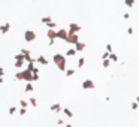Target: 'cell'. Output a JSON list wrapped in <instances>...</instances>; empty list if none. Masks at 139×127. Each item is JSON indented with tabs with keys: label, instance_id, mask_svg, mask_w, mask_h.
Segmentation results:
<instances>
[{
	"label": "cell",
	"instance_id": "1",
	"mask_svg": "<svg viewBox=\"0 0 139 127\" xmlns=\"http://www.w3.org/2000/svg\"><path fill=\"white\" fill-rule=\"evenodd\" d=\"M52 61L55 63V66H57L60 70H66V57H64V55H61V54H54Z\"/></svg>",
	"mask_w": 139,
	"mask_h": 127
},
{
	"label": "cell",
	"instance_id": "2",
	"mask_svg": "<svg viewBox=\"0 0 139 127\" xmlns=\"http://www.w3.org/2000/svg\"><path fill=\"white\" fill-rule=\"evenodd\" d=\"M21 76H22V81L25 82H33V73L30 70H21Z\"/></svg>",
	"mask_w": 139,
	"mask_h": 127
},
{
	"label": "cell",
	"instance_id": "3",
	"mask_svg": "<svg viewBox=\"0 0 139 127\" xmlns=\"http://www.w3.org/2000/svg\"><path fill=\"white\" fill-rule=\"evenodd\" d=\"M66 42H67V43H73V45H75V43H78V42H79V37H78V34H76V33H69V34H67V37H66Z\"/></svg>",
	"mask_w": 139,
	"mask_h": 127
},
{
	"label": "cell",
	"instance_id": "4",
	"mask_svg": "<svg viewBox=\"0 0 139 127\" xmlns=\"http://www.w3.org/2000/svg\"><path fill=\"white\" fill-rule=\"evenodd\" d=\"M24 39H25L27 42H33V40L36 39V33H34L33 30H25V33H24Z\"/></svg>",
	"mask_w": 139,
	"mask_h": 127
},
{
	"label": "cell",
	"instance_id": "5",
	"mask_svg": "<svg viewBox=\"0 0 139 127\" xmlns=\"http://www.w3.org/2000/svg\"><path fill=\"white\" fill-rule=\"evenodd\" d=\"M46 36H48V39H49V45H52V43H54V39L57 37V31H54L52 28H48Z\"/></svg>",
	"mask_w": 139,
	"mask_h": 127
},
{
	"label": "cell",
	"instance_id": "6",
	"mask_svg": "<svg viewBox=\"0 0 139 127\" xmlns=\"http://www.w3.org/2000/svg\"><path fill=\"white\" fill-rule=\"evenodd\" d=\"M67 34H69V31H67V30H64V28H61V30H58V31H57V37H58V39H63V40H66Z\"/></svg>",
	"mask_w": 139,
	"mask_h": 127
},
{
	"label": "cell",
	"instance_id": "7",
	"mask_svg": "<svg viewBox=\"0 0 139 127\" xmlns=\"http://www.w3.org/2000/svg\"><path fill=\"white\" fill-rule=\"evenodd\" d=\"M81 30V25H78V24H75V22H72L70 25H69V33H78Z\"/></svg>",
	"mask_w": 139,
	"mask_h": 127
},
{
	"label": "cell",
	"instance_id": "8",
	"mask_svg": "<svg viewBox=\"0 0 139 127\" xmlns=\"http://www.w3.org/2000/svg\"><path fill=\"white\" fill-rule=\"evenodd\" d=\"M82 88H94V82L91 79H85L82 82Z\"/></svg>",
	"mask_w": 139,
	"mask_h": 127
},
{
	"label": "cell",
	"instance_id": "9",
	"mask_svg": "<svg viewBox=\"0 0 139 127\" xmlns=\"http://www.w3.org/2000/svg\"><path fill=\"white\" fill-rule=\"evenodd\" d=\"M9 28H10V24H9V22H4V24L0 25V31H1L3 34H6V33L9 31Z\"/></svg>",
	"mask_w": 139,
	"mask_h": 127
},
{
	"label": "cell",
	"instance_id": "10",
	"mask_svg": "<svg viewBox=\"0 0 139 127\" xmlns=\"http://www.w3.org/2000/svg\"><path fill=\"white\" fill-rule=\"evenodd\" d=\"M75 49H76V51H84V49H85V43H82V42L75 43Z\"/></svg>",
	"mask_w": 139,
	"mask_h": 127
},
{
	"label": "cell",
	"instance_id": "11",
	"mask_svg": "<svg viewBox=\"0 0 139 127\" xmlns=\"http://www.w3.org/2000/svg\"><path fill=\"white\" fill-rule=\"evenodd\" d=\"M36 61H37V63H40V64H48V60H46L43 55H39V57L36 58Z\"/></svg>",
	"mask_w": 139,
	"mask_h": 127
},
{
	"label": "cell",
	"instance_id": "12",
	"mask_svg": "<svg viewBox=\"0 0 139 127\" xmlns=\"http://www.w3.org/2000/svg\"><path fill=\"white\" fill-rule=\"evenodd\" d=\"M25 64V61H22V60H15V67H22Z\"/></svg>",
	"mask_w": 139,
	"mask_h": 127
},
{
	"label": "cell",
	"instance_id": "13",
	"mask_svg": "<svg viewBox=\"0 0 139 127\" xmlns=\"http://www.w3.org/2000/svg\"><path fill=\"white\" fill-rule=\"evenodd\" d=\"M24 91H25V93H30V91H33V85H31L30 82H27V85H25Z\"/></svg>",
	"mask_w": 139,
	"mask_h": 127
},
{
	"label": "cell",
	"instance_id": "14",
	"mask_svg": "<svg viewBox=\"0 0 139 127\" xmlns=\"http://www.w3.org/2000/svg\"><path fill=\"white\" fill-rule=\"evenodd\" d=\"M76 54V49L75 48H70V49H67V52H66V55H75Z\"/></svg>",
	"mask_w": 139,
	"mask_h": 127
},
{
	"label": "cell",
	"instance_id": "15",
	"mask_svg": "<svg viewBox=\"0 0 139 127\" xmlns=\"http://www.w3.org/2000/svg\"><path fill=\"white\" fill-rule=\"evenodd\" d=\"M51 111L58 112V111H61V106H60V105H52V106H51Z\"/></svg>",
	"mask_w": 139,
	"mask_h": 127
},
{
	"label": "cell",
	"instance_id": "16",
	"mask_svg": "<svg viewBox=\"0 0 139 127\" xmlns=\"http://www.w3.org/2000/svg\"><path fill=\"white\" fill-rule=\"evenodd\" d=\"M84 63H85V58H84V57H81V58L78 60V67H82V66H84Z\"/></svg>",
	"mask_w": 139,
	"mask_h": 127
},
{
	"label": "cell",
	"instance_id": "17",
	"mask_svg": "<svg viewBox=\"0 0 139 127\" xmlns=\"http://www.w3.org/2000/svg\"><path fill=\"white\" fill-rule=\"evenodd\" d=\"M42 22H43V24L51 22V16H43V18H42Z\"/></svg>",
	"mask_w": 139,
	"mask_h": 127
},
{
	"label": "cell",
	"instance_id": "18",
	"mask_svg": "<svg viewBox=\"0 0 139 127\" xmlns=\"http://www.w3.org/2000/svg\"><path fill=\"white\" fill-rule=\"evenodd\" d=\"M46 25H48V28H52V30H54V28H55V27H57V24H55V22H54V21H51V22H48V24H46Z\"/></svg>",
	"mask_w": 139,
	"mask_h": 127
},
{
	"label": "cell",
	"instance_id": "19",
	"mask_svg": "<svg viewBox=\"0 0 139 127\" xmlns=\"http://www.w3.org/2000/svg\"><path fill=\"white\" fill-rule=\"evenodd\" d=\"M15 60H22V61H25V58H24V55H22V54H21V52H19V54H16V55H15Z\"/></svg>",
	"mask_w": 139,
	"mask_h": 127
},
{
	"label": "cell",
	"instance_id": "20",
	"mask_svg": "<svg viewBox=\"0 0 139 127\" xmlns=\"http://www.w3.org/2000/svg\"><path fill=\"white\" fill-rule=\"evenodd\" d=\"M135 1H136V0H124V3H126V4H127V6H129V7H132V6H133V3H135Z\"/></svg>",
	"mask_w": 139,
	"mask_h": 127
},
{
	"label": "cell",
	"instance_id": "21",
	"mask_svg": "<svg viewBox=\"0 0 139 127\" xmlns=\"http://www.w3.org/2000/svg\"><path fill=\"white\" fill-rule=\"evenodd\" d=\"M73 73H75V70H73V69H67V70H66V76H72Z\"/></svg>",
	"mask_w": 139,
	"mask_h": 127
},
{
	"label": "cell",
	"instance_id": "22",
	"mask_svg": "<svg viewBox=\"0 0 139 127\" xmlns=\"http://www.w3.org/2000/svg\"><path fill=\"white\" fill-rule=\"evenodd\" d=\"M109 58H111L112 61H118V57H117L115 54H109Z\"/></svg>",
	"mask_w": 139,
	"mask_h": 127
},
{
	"label": "cell",
	"instance_id": "23",
	"mask_svg": "<svg viewBox=\"0 0 139 127\" xmlns=\"http://www.w3.org/2000/svg\"><path fill=\"white\" fill-rule=\"evenodd\" d=\"M28 102H30V103H31V105H33V106H37V100H36V99H34V97H31V99H30V100H28Z\"/></svg>",
	"mask_w": 139,
	"mask_h": 127
},
{
	"label": "cell",
	"instance_id": "24",
	"mask_svg": "<svg viewBox=\"0 0 139 127\" xmlns=\"http://www.w3.org/2000/svg\"><path fill=\"white\" fill-rule=\"evenodd\" d=\"M19 105H21V108H25V109H27V105H28V103H27L25 100H19Z\"/></svg>",
	"mask_w": 139,
	"mask_h": 127
},
{
	"label": "cell",
	"instance_id": "25",
	"mask_svg": "<svg viewBox=\"0 0 139 127\" xmlns=\"http://www.w3.org/2000/svg\"><path fill=\"white\" fill-rule=\"evenodd\" d=\"M3 75H4V70H3V67H0V84L3 82Z\"/></svg>",
	"mask_w": 139,
	"mask_h": 127
},
{
	"label": "cell",
	"instance_id": "26",
	"mask_svg": "<svg viewBox=\"0 0 139 127\" xmlns=\"http://www.w3.org/2000/svg\"><path fill=\"white\" fill-rule=\"evenodd\" d=\"M63 112H64V114H66V115H67L69 118H70V117H73V115H72V112H70L69 109H63Z\"/></svg>",
	"mask_w": 139,
	"mask_h": 127
},
{
	"label": "cell",
	"instance_id": "27",
	"mask_svg": "<svg viewBox=\"0 0 139 127\" xmlns=\"http://www.w3.org/2000/svg\"><path fill=\"white\" fill-rule=\"evenodd\" d=\"M15 111H16V109H15V106H10V108H9V114H10V115H13V114H15Z\"/></svg>",
	"mask_w": 139,
	"mask_h": 127
},
{
	"label": "cell",
	"instance_id": "28",
	"mask_svg": "<svg viewBox=\"0 0 139 127\" xmlns=\"http://www.w3.org/2000/svg\"><path fill=\"white\" fill-rule=\"evenodd\" d=\"M25 112H27L25 108H21V109H19V115H25Z\"/></svg>",
	"mask_w": 139,
	"mask_h": 127
},
{
	"label": "cell",
	"instance_id": "29",
	"mask_svg": "<svg viewBox=\"0 0 139 127\" xmlns=\"http://www.w3.org/2000/svg\"><path fill=\"white\" fill-rule=\"evenodd\" d=\"M108 57H109V52H105V54H103V55H102V58H103V60H106V58H108Z\"/></svg>",
	"mask_w": 139,
	"mask_h": 127
},
{
	"label": "cell",
	"instance_id": "30",
	"mask_svg": "<svg viewBox=\"0 0 139 127\" xmlns=\"http://www.w3.org/2000/svg\"><path fill=\"white\" fill-rule=\"evenodd\" d=\"M127 33H129V34H133V28H132V27H129V28H127Z\"/></svg>",
	"mask_w": 139,
	"mask_h": 127
},
{
	"label": "cell",
	"instance_id": "31",
	"mask_svg": "<svg viewBox=\"0 0 139 127\" xmlns=\"http://www.w3.org/2000/svg\"><path fill=\"white\" fill-rule=\"evenodd\" d=\"M103 66L108 67V66H109V61H108V60H103Z\"/></svg>",
	"mask_w": 139,
	"mask_h": 127
},
{
	"label": "cell",
	"instance_id": "32",
	"mask_svg": "<svg viewBox=\"0 0 139 127\" xmlns=\"http://www.w3.org/2000/svg\"><path fill=\"white\" fill-rule=\"evenodd\" d=\"M66 127H72V126H70V124H67V126H66Z\"/></svg>",
	"mask_w": 139,
	"mask_h": 127
}]
</instances>
